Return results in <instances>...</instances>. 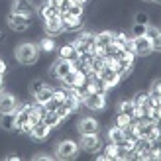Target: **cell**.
<instances>
[{"instance_id":"cell-11","label":"cell","mask_w":161,"mask_h":161,"mask_svg":"<svg viewBox=\"0 0 161 161\" xmlns=\"http://www.w3.org/2000/svg\"><path fill=\"white\" fill-rule=\"evenodd\" d=\"M42 26H43V34H45V36L57 37L59 34H63V22H61L59 16H51V18L43 20Z\"/></svg>"},{"instance_id":"cell-18","label":"cell","mask_w":161,"mask_h":161,"mask_svg":"<svg viewBox=\"0 0 161 161\" xmlns=\"http://www.w3.org/2000/svg\"><path fill=\"white\" fill-rule=\"evenodd\" d=\"M53 85H49V83H47L43 88H42V91H37L36 94H34V102H37V104H45L47 100H51L53 98Z\"/></svg>"},{"instance_id":"cell-12","label":"cell","mask_w":161,"mask_h":161,"mask_svg":"<svg viewBox=\"0 0 161 161\" xmlns=\"http://www.w3.org/2000/svg\"><path fill=\"white\" fill-rule=\"evenodd\" d=\"M51 128L49 126H45L43 122H37L31 126V134H30V138L31 140H36V142H45V140H49L51 138Z\"/></svg>"},{"instance_id":"cell-2","label":"cell","mask_w":161,"mask_h":161,"mask_svg":"<svg viewBox=\"0 0 161 161\" xmlns=\"http://www.w3.org/2000/svg\"><path fill=\"white\" fill-rule=\"evenodd\" d=\"M55 159H75L79 155V143L75 140H71V138H63V140H57L55 142Z\"/></svg>"},{"instance_id":"cell-21","label":"cell","mask_w":161,"mask_h":161,"mask_svg":"<svg viewBox=\"0 0 161 161\" xmlns=\"http://www.w3.org/2000/svg\"><path fill=\"white\" fill-rule=\"evenodd\" d=\"M42 122H43L45 126H49L51 130H57V128L61 126V118L55 114V112H47V110H45V114L42 116Z\"/></svg>"},{"instance_id":"cell-29","label":"cell","mask_w":161,"mask_h":161,"mask_svg":"<svg viewBox=\"0 0 161 161\" xmlns=\"http://www.w3.org/2000/svg\"><path fill=\"white\" fill-rule=\"evenodd\" d=\"M6 43H8V34L0 28V45H6Z\"/></svg>"},{"instance_id":"cell-10","label":"cell","mask_w":161,"mask_h":161,"mask_svg":"<svg viewBox=\"0 0 161 161\" xmlns=\"http://www.w3.org/2000/svg\"><path fill=\"white\" fill-rule=\"evenodd\" d=\"M98 77L104 80V85L108 86V92L112 91V88H116L120 83H122V77H120L114 69H112L110 65H104L100 71H98Z\"/></svg>"},{"instance_id":"cell-7","label":"cell","mask_w":161,"mask_h":161,"mask_svg":"<svg viewBox=\"0 0 161 161\" xmlns=\"http://www.w3.org/2000/svg\"><path fill=\"white\" fill-rule=\"evenodd\" d=\"M134 42V53L138 59L143 57H151L153 55V45H151V39L147 36H140V37H132Z\"/></svg>"},{"instance_id":"cell-1","label":"cell","mask_w":161,"mask_h":161,"mask_svg":"<svg viewBox=\"0 0 161 161\" xmlns=\"http://www.w3.org/2000/svg\"><path fill=\"white\" fill-rule=\"evenodd\" d=\"M39 57H42V51H39L37 43L34 42H22L14 47V59L22 67H34L39 61Z\"/></svg>"},{"instance_id":"cell-19","label":"cell","mask_w":161,"mask_h":161,"mask_svg":"<svg viewBox=\"0 0 161 161\" xmlns=\"http://www.w3.org/2000/svg\"><path fill=\"white\" fill-rule=\"evenodd\" d=\"M0 130H4V132H16V112H10V114H0Z\"/></svg>"},{"instance_id":"cell-13","label":"cell","mask_w":161,"mask_h":161,"mask_svg":"<svg viewBox=\"0 0 161 161\" xmlns=\"http://www.w3.org/2000/svg\"><path fill=\"white\" fill-rule=\"evenodd\" d=\"M124 138H126V136H124V130H122V128H118V126L112 124V126L106 128L102 142H112V143H116V146H118V143L124 142Z\"/></svg>"},{"instance_id":"cell-5","label":"cell","mask_w":161,"mask_h":161,"mask_svg":"<svg viewBox=\"0 0 161 161\" xmlns=\"http://www.w3.org/2000/svg\"><path fill=\"white\" fill-rule=\"evenodd\" d=\"M106 104H108V96L98 94V92H88L83 100V106L91 112H104Z\"/></svg>"},{"instance_id":"cell-16","label":"cell","mask_w":161,"mask_h":161,"mask_svg":"<svg viewBox=\"0 0 161 161\" xmlns=\"http://www.w3.org/2000/svg\"><path fill=\"white\" fill-rule=\"evenodd\" d=\"M57 57H63V59H69V61H75L79 55H77V49H75V45L67 42V43H63L57 47Z\"/></svg>"},{"instance_id":"cell-23","label":"cell","mask_w":161,"mask_h":161,"mask_svg":"<svg viewBox=\"0 0 161 161\" xmlns=\"http://www.w3.org/2000/svg\"><path fill=\"white\" fill-rule=\"evenodd\" d=\"M146 30H147V24H134L130 26V36L132 37H140V36H146Z\"/></svg>"},{"instance_id":"cell-17","label":"cell","mask_w":161,"mask_h":161,"mask_svg":"<svg viewBox=\"0 0 161 161\" xmlns=\"http://www.w3.org/2000/svg\"><path fill=\"white\" fill-rule=\"evenodd\" d=\"M116 112H120V114H126V116H134L136 114V104L132 102V98H120L118 104H116Z\"/></svg>"},{"instance_id":"cell-27","label":"cell","mask_w":161,"mask_h":161,"mask_svg":"<svg viewBox=\"0 0 161 161\" xmlns=\"http://www.w3.org/2000/svg\"><path fill=\"white\" fill-rule=\"evenodd\" d=\"M151 45H153V53H161V34L155 39H151Z\"/></svg>"},{"instance_id":"cell-14","label":"cell","mask_w":161,"mask_h":161,"mask_svg":"<svg viewBox=\"0 0 161 161\" xmlns=\"http://www.w3.org/2000/svg\"><path fill=\"white\" fill-rule=\"evenodd\" d=\"M37 47L43 55H49L53 51H57V42H55V37H51V36H43L37 42Z\"/></svg>"},{"instance_id":"cell-22","label":"cell","mask_w":161,"mask_h":161,"mask_svg":"<svg viewBox=\"0 0 161 161\" xmlns=\"http://www.w3.org/2000/svg\"><path fill=\"white\" fill-rule=\"evenodd\" d=\"M149 100V92L147 91H142V88H136L134 94H132V102L136 106H142V104H146Z\"/></svg>"},{"instance_id":"cell-28","label":"cell","mask_w":161,"mask_h":161,"mask_svg":"<svg viewBox=\"0 0 161 161\" xmlns=\"http://www.w3.org/2000/svg\"><path fill=\"white\" fill-rule=\"evenodd\" d=\"M6 71H8V63L4 57H0V75H6Z\"/></svg>"},{"instance_id":"cell-30","label":"cell","mask_w":161,"mask_h":161,"mask_svg":"<svg viewBox=\"0 0 161 161\" xmlns=\"http://www.w3.org/2000/svg\"><path fill=\"white\" fill-rule=\"evenodd\" d=\"M4 159H6V161H18V159H20V155H18V153H8Z\"/></svg>"},{"instance_id":"cell-24","label":"cell","mask_w":161,"mask_h":161,"mask_svg":"<svg viewBox=\"0 0 161 161\" xmlns=\"http://www.w3.org/2000/svg\"><path fill=\"white\" fill-rule=\"evenodd\" d=\"M151 22V16H149V12H146V10H138L134 14V24H149Z\"/></svg>"},{"instance_id":"cell-25","label":"cell","mask_w":161,"mask_h":161,"mask_svg":"<svg viewBox=\"0 0 161 161\" xmlns=\"http://www.w3.org/2000/svg\"><path fill=\"white\" fill-rule=\"evenodd\" d=\"M132 122V118L130 116H126V114H120V112H116V116H114V126H118V128H122V130H124V128L128 126V124H130Z\"/></svg>"},{"instance_id":"cell-32","label":"cell","mask_w":161,"mask_h":161,"mask_svg":"<svg viewBox=\"0 0 161 161\" xmlns=\"http://www.w3.org/2000/svg\"><path fill=\"white\" fill-rule=\"evenodd\" d=\"M142 2H146V4H153V0H142Z\"/></svg>"},{"instance_id":"cell-4","label":"cell","mask_w":161,"mask_h":161,"mask_svg":"<svg viewBox=\"0 0 161 161\" xmlns=\"http://www.w3.org/2000/svg\"><path fill=\"white\" fill-rule=\"evenodd\" d=\"M102 136L100 132L98 134H85V136H80V140H79V147L86 151V153H96V151H100L102 149Z\"/></svg>"},{"instance_id":"cell-8","label":"cell","mask_w":161,"mask_h":161,"mask_svg":"<svg viewBox=\"0 0 161 161\" xmlns=\"http://www.w3.org/2000/svg\"><path fill=\"white\" fill-rule=\"evenodd\" d=\"M77 128V134L79 136H85V134H98L100 132V120H96L94 116H83L75 124Z\"/></svg>"},{"instance_id":"cell-15","label":"cell","mask_w":161,"mask_h":161,"mask_svg":"<svg viewBox=\"0 0 161 161\" xmlns=\"http://www.w3.org/2000/svg\"><path fill=\"white\" fill-rule=\"evenodd\" d=\"M114 34H116V31L114 30H108V28L98 30V31H96V45H98V47L110 45L112 42H114Z\"/></svg>"},{"instance_id":"cell-31","label":"cell","mask_w":161,"mask_h":161,"mask_svg":"<svg viewBox=\"0 0 161 161\" xmlns=\"http://www.w3.org/2000/svg\"><path fill=\"white\" fill-rule=\"evenodd\" d=\"M4 86H6V85H4V75H0V92H2V91H6Z\"/></svg>"},{"instance_id":"cell-26","label":"cell","mask_w":161,"mask_h":161,"mask_svg":"<svg viewBox=\"0 0 161 161\" xmlns=\"http://www.w3.org/2000/svg\"><path fill=\"white\" fill-rule=\"evenodd\" d=\"M57 106H59V102L55 100V98H51V100H47V102L43 104V108H45L47 112H55V110H57Z\"/></svg>"},{"instance_id":"cell-6","label":"cell","mask_w":161,"mask_h":161,"mask_svg":"<svg viewBox=\"0 0 161 161\" xmlns=\"http://www.w3.org/2000/svg\"><path fill=\"white\" fill-rule=\"evenodd\" d=\"M22 98H18L14 92L10 91H2L0 92V114H10V112H16L20 106Z\"/></svg>"},{"instance_id":"cell-20","label":"cell","mask_w":161,"mask_h":161,"mask_svg":"<svg viewBox=\"0 0 161 161\" xmlns=\"http://www.w3.org/2000/svg\"><path fill=\"white\" fill-rule=\"evenodd\" d=\"M45 85H47V79H43V77H34V79H30V80H28V94L34 96L37 91H42Z\"/></svg>"},{"instance_id":"cell-3","label":"cell","mask_w":161,"mask_h":161,"mask_svg":"<svg viewBox=\"0 0 161 161\" xmlns=\"http://www.w3.org/2000/svg\"><path fill=\"white\" fill-rule=\"evenodd\" d=\"M6 24L8 28L16 34H26L30 30V26L36 24V16H24V14H16V12H10L6 16Z\"/></svg>"},{"instance_id":"cell-9","label":"cell","mask_w":161,"mask_h":161,"mask_svg":"<svg viewBox=\"0 0 161 161\" xmlns=\"http://www.w3.org/2000/svg\"><path fill=\"white\" fill-rule=\"evenodd\" d=\"M10 12L24 14V16H37V4L34 0H12Z\"/></svg>"}]
</instances>
